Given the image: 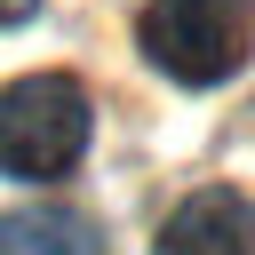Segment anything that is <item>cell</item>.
<instances>
[{"instance_id": "5b68a950", "label": "cell", "mask_w": 255, "mask_h": 255, "mask_svg": "<svg viewBox=\"0 0 255 255\" xmlns=\"http://www.w3.org/2000/svg\"><path fill=\"white\" fill-rule=\"evenodd\" d=\"M32 8H40V0H0V24H24Z\"/></svg>"}, {"instance_id": "7a4b0ae2", "label": "cell", "mask_w": 255, "mask_h": 255, "mask_svg": "<svg viewBox=\"0 0 255 255\" xmlns=\"http://www.w3.org/2000/svg\"><path fill=\"white\" fill-rule=\"evenodd\" d=\"M135 40L143 56L183 80V88H215L247 64V40H255V16L247 0H151L135 16Z\"/></svg>"}, {"instance_id": "6da1fadb", "label": "cell", "mask_w": 255, "mask_h": 255, "mask_svg": "<svg viewBox=\"0 0 255 255\" xmlns=\"http://www.w3.org/2000/svg\"><path fill=\"white\" fill-rule=\"evenodd\" d=\"M88 135H96V104L72 72H24L0 88V175L48 183V175L80 167Z\"/></svg>"}, {"instance_id": "277c9868", "label": "cell", "mask_w": 255, "mask_h": 255, "mask_svg": "<svg viewBox=\"0 0 255 255\" xmlns=\"http://www.w3.org/2000/svg\"><path fill=\"white\" fill-rule=\"evenodd\" d=\"M0 255H112V247H104V223L88 207L40 199V207L0 215Z\"/></svg>"}, {"instance_id": "3957f363", "label": "cell", "mask_w": 255, "mask_h": 255, "mask_svg": "<svg viewBox=\"0 0 255 255\" xmlns=\"http://www.w3.org/2000/svg\"><path fill=\"white\" fill-rule=\"evenodd\" d=\"M159 255H255V199H239V191H223V183L191 191V199L167 215Z\"/></svg>"}]
</instances>
